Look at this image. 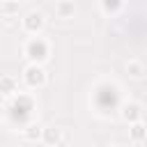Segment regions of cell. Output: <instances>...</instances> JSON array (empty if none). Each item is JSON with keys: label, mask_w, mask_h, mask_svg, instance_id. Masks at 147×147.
<instances>
[{"label": "cell", "mask_w": 147, "mask_h": 147, "mask_svg": "<svg viewBox=\"0 0 147 147\" xmlns=\"http://www.w3.org/2000/svg\"><path fill=\"white\" fill-rule=\"evenodd\" d=\"M126 71H129L131 78H142L145 76V64L140 60H129L126 62Z\"/></svg>", "instance_id": "obj_7"}, {"label": "cell", "mask_w": 147, "mask_h": 147, "mask_svg": "<svg viewBox=\"0 0 147 147\" xmlns=\"http://www.w3.org/2000/svg\"><path fill=\"white\" fill-rule=\"evenodd\" d=\"M60 140H62V129H57V126H44L41 129V142L44 145L55 147V145H60Z\"/></svg>", "instance_id": "obj_4"}, {"label": "cell", "mask_w": 147, "mask_h": 147, "mask_svg": "<svg viewBox=\"0 0 147 147\" xmlns=\"http://www.w3.org/2000/svg\"><path fill=\"white\" fill-rule=\"evenodd\" d=\"M0 92L2 94H14L16 92V78L14 76H2L0 78Z\"/></svg>", "instance_id": "obj_8"}, {"label": "cell", "mask_w": 147, "mask_h": 147, "mask_svg": "<svg viewBox=\"0 0 147 147\" xmlns=\"http://www.w3.org/2000/svg\"><path fill=\"white\" fill-rule=\"evenodd\" d=\"M18 11V0H7L5 5H2V14L5 16H11V14H16Z\"/></svg>", "instance_id": "obj_12"}, {"label": "cell", "mask_w": 147, "mask_h": 147, "mask_svg": "<svg viewBox=\"0 0 147 147\" xmlns=\"http://www.w3.org/2000/svg\"><path fill=\"white\" fill-rule=\"evenodd\" d=\"M48 53H51V48H48V41H46V39H41V37L28 39V44H25V55H28L30 64H41V62L48 57Z\"/></svg>", "instance_id": "obj_1"}, {"label": "cell", "mask_w": 147, "mask_h": 147, "mask_svg": "<svg viewBox=\"0 0 147 147\" xmlns=\"http://www.w3.org/2000/svg\"><path fill=\"white\" fill-rule=\"evenodd\" d=\"M23 80L30 87H41L46 83V71L41 69V64H28L23 69Z\"/></svg>", "instance_id": "obj_2"}, {"label": "cell", "mask_w": 147, "mask_h": 147, "mask_svg": "<svg viewBox=\"0 0 147 147\" xmlns=\"http://www.w3.org/2000/svg\"><path fill=\"white\" fill-rule=\"evenodd\" d=\"M101 9L106 14H115L122 9V0H101Z\"/></svg>", "instance_id": "obj_11"}, {"label": "cell", "mask_w": 147, "mask_h": 147, "mask_svg": "<svg viewBox=\"0 0 147 147\" xmlns=\"http://www.w3.org/2000/svg\"><path fill=\"white\" fill-rule=\"evenodd\" d=\"M110 147H119V145H110Z\"/></svg>", "instance_id": "obj_13"}, {"label": "cell", "mask_w": 147, "mask_h": 147, "mask_svg": "<svg viewBox=\"0 0 147 147\" xmlns=\"http://www.w3.org/2000/svg\"><path fill=\"white\" fill-rule=\"evenodd\" d=\"M41 129H44V126H39V124H30V126L23 129V138L30 140V142H32V140H41Z\"/></svg>", "instance_id": "obj_9"}, {"label": "cell", "mask_w": 147, "mask_h": 147, "mask_svg": "<svg viewBox=\"0 0 147 147\" xmlns=\"http://www.w3.org/2000/svg\"><path fill=\"white\" fill-rule=\"evenodd\" d=\"M44 23H46V18H44L41 11H28L25 18H23V30L30 32V34H37L44 28Z\"/></svg>", "instance_id": "obj_3"}, {"label": "cell", "mask_w": 147, "mask_h": 147, "mask_svg": "<svg viewBox=\"0 0 147 147\" xmlns=\"http://www.w3.org/2000/svg\"><path fill=\"white\" fill-rule=\"evenodd\" d=\"M131 140H142L145 136H147V129L142 126V122H136V124H131Z\"/></svg>", "instance_id": "obj_10"}, {"label": "cell", "mask_w": 147, "mask_h": 147, "mask_svg": "<svg viewBox=\"0 0 147 147\" xmlns=\"http://www.w3.org/2000/svg\"><path fill=\"white\" fill-rule=\"evenodd\" d=\"M122 117H124L129 124L140 122V106H138V103H133V101L124 103V106H122Z\"/></svg>", "instance_id": "obj_5"}, {"label": "cell", "mask_w": 147, "mask_h": 147, "mask_svg": "<svg viewBox=\"0 0 147 147\" xmlns=\"http://www.w3.org/2000/svg\"><path fill=\"white\" fill-rule=\"evenodd\" d=\"M74 11H76L74 0H60V2H57V7H55L57 18H71V16H74Z\"/></svg>", "instance_id": "obj_6"}]
</instances>
